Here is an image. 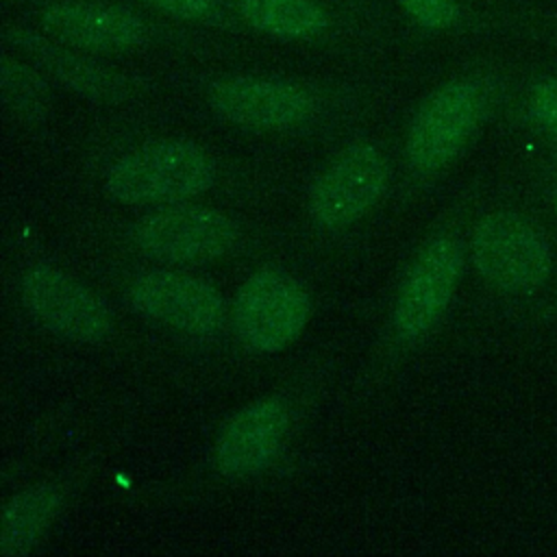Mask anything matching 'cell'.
<instances>
[{"label":"cell","instance_id":"obj_15","mask_svg":"<svg viewBox=\"0 0 557 557\" xmlns=\"http://www.w3.org/2000/svg\"><path fill=\"white\" fill-rule=\"evenodd\" d=\"M2 87L7 102L15 109V113L37 120L46 109V87L39 76L13 61H4L2 65Z\"/></svg>","mask_w":557,"mask_h":557},{"label":"cell","instance_id":"obj_17","mask_svg":"<svg viewBox=\"0 0 557 557\" xmlns=\"http://www.w3.org/2000/svg\"><path fill=\"white\" fill-rule=\"evenodd\" d=\"M527 109L531 117L557 139V78L535 83L529 91Z\"/></svg>","mask_w":557,"mask_h":557},{"label":"cell","instance_id":"obj_6","mask_svg":"<svg viewBox=\"0 0 557 557\" xmlns=\"http://www.w3.org/2000/svg\"><path fill=\"white\" fill-rule=\"evenodd\" d=\"M22 300L48 331L74 342H102L113 329L107 302L81 281L52 265H33L22 276Z\"/></svg>","mask_w":557,"mask_h":557},{"label":"cell","instance_id":"obj_2","mask_svg":"<svg viewBox=\"0 0 557 557\" xmlns=\"http://www.w3.org/2000/svg\"><path fill=\"white\" fill-rule=\"evenodd\" d=\"M476 272L507 294L540 289L553 272V248L542 228L516 211L483 215L470 239Z\"/></svg>","mask_w":557,"mask_h":557},{"label":"cell","instance_id":"obj_19","mask_svg":"<svg viewBox=\"0 0 557 557\" xmlns=\"http://www.w3.org/2000/svg\"><path fill=\"white\" fill-rule=\"evenodd\" d=\"M146 2L183 20H202L213 13V0H146Z\"/></svg>","mask_w":557,"mask_h":557},{"label":"cell","instance_id":"obj_9","mask_svg":"<svg viewBox=\"0 0 557 557\" xmlns=\"http://www.w3.org/2000/svg\"><path fill=\"white\" fill-rule=\"evenodd\" d=\"M128 300L141 315L187 335H213L226 315L224 298L213 285L172 270L137 276Z\"/></svg>","mask_w":557,"mask_h":557},{"label":"cell","instance_id":"obj_14","mask_svg":"<svg viewBox=\"0 0 557 557\" xmlns=\"http://www.w3.org/2000/svg\"><path fill=\"white\" fill-rule=\"evenodd\" d=\"M239 13L257 30L283 39L318 35L329 22L311 0H242Z\"/></svg>","mask_w":557,"mask_h":557},{"label":"cell","instance_id":"obj_18","mask_svg":"<svg viewBox=\"0 0 557 557\" xmlns=\"http://www.w3.org/2000/svg\"><path fill=\"white\" fill-rule=\"evenodd\" d=\"M400 4L418 24L426 28H446L459 17L455 0H400Z\"/></svg>","mask_w":557,"mask_h":557},{"label":"cell","instance_id":"obj_1","mask_svg":"<svg viewBox=\"0 0 557 557\" xmlns=\"http://www.w3.org/2000/svg\"><path fill=\"white\" fill-rule=\"evenodd\" d=\"M215 181L211 157L191 141H150L117 159L107 172V191L126 205L181 202Z\"/></svg>","mask_w":557,"mask_h":557},{"label":"cell","instance_id":"obj_20","mask_svg":"<svg viewBox=\"0 0 557 557\" xmlns=\"http://www.w3.org/2000/svg\"><path fill=\"white\" fill-rule=\"evenodd\" d=\"M553 209H555V213H557V187H555V191H553Z\"/></svg>","mask_w":557,"mask_h":557},{"label":"cell","instance_id":"obj_11","mask_svg":"<svg viewBox=\"0 0 557 557\" xmlns=\"http://www.w3.org/2000/svg\"><path fill=\"white\" fill-rule=\"evenodd\" d=\"M209 100L222 117L259 131L294 126L313 111V100L305 89L261 78L220 81L211 87Z\"/></svg>","mask_w":557,"mask_h":557},{"label":"cell","instance_id":"obj_10","mask_svg":"<svg viewBox=\"0 0 557 557\" xmlns=\"http://www.w3.org/2000/svg\"><path fill=\"white\" fill-rule=\"evenodd\" d=\"M289 431L285 400L261 398L235 413L215 442V463L226 476H250L265 470L281 453Z\"/></svg>","mask_w":557,"mask_h":557},{"label":"cell","instance_id":"obj_12","mask_svg":"<svg viewBox=\"0 0 557 557\" xmlns=\"http://www.w3.org/2000/svg\"><path fill=\"white\" fill-rule=\"evenodd\" d=\"M46 28L74 46L117 50L146 39V26L128 11L96 4H52L44 11Z\"/></svg>","mask_w":557,"mask_h":557},{"label":"cell","instance_id":"obj_8","mask_svg":"<svg viewBox=\"0 0 557 557\" xmlns=\"http://www.w3.org/2000/svg\"><path fill=\"white\" fill-rule=\"evenodd\" d=\"M463 270V248L450 235H437L413 259L396 305L394 329L403 339L422 337L448 309Z\"/></svg>","mask_w":557,"mask_h":557},{"label":"cell","instance_id":"obj_4","mask_svg":"<svg viewBox=\"0 0 557 557\" xmlns=\"http://www.w3.org/2000/svg\"><path fill=\"white\" fill-rule=\"evenodd\" d=\"M133 239L152 259L202 263L231 252L239 242V226L215 209L174 202L144 215L133 228Z\"/></svg>","mask_w":557,"mask_h":557},{"label":"cell","instance_id":"obj_5","mask_svg":"<svg viewBox=\"0 0 557 557\" xmlns=\"http://www.w3.org/2000/svg\"><path fill=\"white\" fill-rule=\"evenodd\" d=\"M483 107L485 96L474 81H453L435 89L409 126V163L418 172H435L450 163L474 133Z\"/></svg>","mask_w":557,"mask_h":557},{"label":"cell","instance_id":"obj_13","mask_svg":"<svg viewBox=\"0 0 557 557\" xmlns=\"http://www.w3.org/2000/svg\"><path fill=\"white\" fill-rule=\"evenodd\" d=\"M61 507V492L52 485H37L17 492L2 511L0 555H26L48 529Z\"/></svg>","mask_w":557,"mask_h":557},{"label":"cell","instance_id":"obj_7","mask_svg":"<svg viewBox=\"0 0 557 557\" xmlns=\"http://www.w3.org/2000/svg\"><path fill=\"white\" fill-rule=\"evenodd\" d=\"M389 168L379 148L355 144L318 176L309 213L324 228H342L363 218L385 194Z\"/></svg>","mask_w":557,"mask_h":557},{"label":"cell","instance_id":"obj_16","mask_svg":"<svg viewBox=\"0 0 557 557\" xmlns=\"http://www.w3.org/2000/svg\"><path fill=\"white\" fill-rule=\"evenodd\" d=\"M33 52L39 54L41 61L50 70H54V74L59 78H63L67 85H72L85 94H109L113 89L111 78L85 61L72 59L70 54L57 52L50 46H41V44H37V48H33Z\"/></svg>","mask_w":557,"mask_h":557},{"label":"cell","instance_id":"obj_3","mask_svg":"<svg viewBox=\"0 0 557 557\" xmlns=\"http://www.w3.org/2000/svg\"><path fill=\"white\" fill-rule=\"evenodd\" d=\"M309 313V296L292 276L261 270L239 287L233 320L250 350L278 352L302 333Z\"/></svg>","mask_w":557,"mask_h":557}]
</instances>
